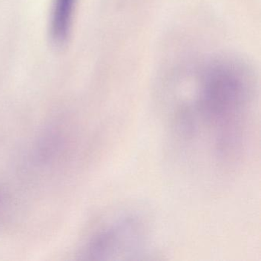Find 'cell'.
<instances>
[{"label":"cell","mask_w":261,"mask_h":261,"mask_svg":"<svg viewBox=\"0 0 261 261\" xmlns=\"http://www.w3.org/2000/svg\"><path fill=\"white\" fill-rule=\"evenodd\" d=\"M149 237L147 222L141 214L117 211L91 237L85 254L97 260L138 259L146 253Z\"/></svg>","instance_id":"2"},{"label":"cell","mask_w":261,"mask_h":261,"mask_svg":"<svg viewBox=\"0 0 261 261\" xmlns=\"http://www.w3.org/2000/svg\"><path fill=\"white\" fill-rule=\"evenodd\" d=\"M76 0H54L50 33L55 44L62 45L69 36Z\"/></svg>","instance_id":"3"},{"label":"cell","mask_w":261,"mask_h":261,"mask_svg":"<svg viewBox=\"0 0 261 261\" xmlns=\"http://www.w3.org/2000/svg\"><path fill=\"white\" fill-rule=\"evenodd\" d=\"M195 81L193 92L176 109V126L187 139L207 133L215 152L224 157L241 140L252 96L251 74L241 62L221 59L206 65Z\"/></svg>","instance_id":"1"}]
</instances>
